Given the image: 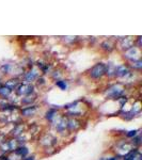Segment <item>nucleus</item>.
I'll list each match as a JSON object with an SVG mask.
<instances>
[{
	"instance_id": "nucleus-1",
	"label": "nucleus",
	"mask_w": 142,
	"mask_h": 160,
	"mask_svg": "<svg viewBox=\"0 0 142 160\" xmlns=\"http://www.w3.org/2000/svg\"><path fill=\"white\" fill-rule=\"evenodd\" d=\"M105 94L106 97H108L109 99H120L125 94V87H124L122 82L113 83L106 89Z\"/></svg>"
},
{
	"instance_id": "nucleus-2",
	"label": "nucleus",
	"mask_w": 142,
	"mask_h": 160,
	"mask_svg": "<svg viewBox=\"0 0 142 160\" xmlns=\"http://www.w3.org/2000/svg\"><path fill=\"white\" fill-rule=\"evenodd\" d=\"M87 75L91 80L97 81L100 80L103 77L106 76V64L103 62H99L95 65H93L89 71L87 72Z\"/></svg>"
},
{
	"instance_id": "nucleus-3",
	"label": "nucleus",
	"mask_w": 142,
	"mask_h": 160,
	"mask_svg": "<svg viewBox=\"0 0 142 160\" xmlns=\"http://www.w3.org/2000/svg\"><path fill=\"white\" fill-rule=\"evenodd\" d=\"M58 143V139L57 137L50 135V133H44L38 139V144L41 146H43V148L45 151L48 149H55V146Z\"/></svg>"
},
{
	"instance_id": "nucleus-4",
	"label": "nucleus",
	"mask_w": 142,
	"mask_h": 160,
	"mask_svg": "<svg viewBox=\"0 0 142 160\" xmlns=\"http://www.w3.org/2000/svg\"><path fill=\"white\" fill-rule=\"evenodd\" d=\"M34 86L32 83H25V82H20L19 86L15 89V94L18 97L23 96H29V95L34 94Z\"/></svg>"
},
{
	"instance_id": "nucleus-5",
	"label": "nucleus",
	"mask_w": 142,
	"mask_h": 160,
	"mask_svg": "<svg viewBox=\"0 0 142 160\" xmlns=\"http://www.w3.org/2000/svg\"><path fill=\"white\" fill-rule=\"evenodd\" d=\"M122 53H123V58L127 61V63L141 60V48H138L136 46H133L131 48L124 51Z\"/></svg>"
},
{
	"instance_id": "nucleus-6",
	"label": "nucleus",
	"mask_w": 142,
	"mask_h": 160,
	"mask_svg": "<svg viewBox=\"0 0 142 160\" xmlns=\"http://www.w3.org/2000/svg\"><path fill=\"white\" fill-rule=\"evenodd\" d=\"M118 46V48L120 49L122 52L128 50L129 48H131L133 46H135V38L131 37H124L119 38L118 43H115V47Z\"/></svg>"
},
{
	"instance_id": "nucleus-7",
	"label": "nucleus",
	"mask_w": 142,
	"mask_h": 160,
	"mask_svg": "<svg viewBox=\"0 0 142 160\" xmlns=\"http://www.w3.org/2000/svg\"><path fill=\"white\" fill-rule=\"evenodd\" d=\"M99 49L104 53H111L115 49V41L111 38H106L99 44Z\"/></svg>"
},
{
	"instance_id": "nucleus-8",
	"label": "nucleus",
	"mask_w": 142,
	"mask_h": 160,
	"mask_svg": "<svg viewBox=\"0 0 142 160\" xmlns=\"http://www.w3.org/2000/svg\"><path fill=\"white\" fill-rule=\"evenodd\" d=\"M131 69L128 68L127 64H120L115 66L114 78H127V76L130 74Z\"/></svg>"
},
{
	"instance_id": "nucleus-9",
	"label": "nucleus",
	"mask_w": 142,
	"mask_h": 160,
	"mask_svg": "<svg viewBox=\"0 0 142 160\" xmlns=\"http://www.w3.org/2000/svg\"><path fill=\"white\" fill-rule=\"evenodd\" d=\"M38 77H40V73H38V68H30L28 72L24 73V82L25 83H32L33 81H35Z\"/></svg>"
},
{
	"instance_id": "nucleus-10",
	"label": "nucleus",
	"mask_w": 142,
	"mask_h": 160,
	"mask_svg": "<svg viewBox=\"0 0 142 160\" xmlns=\"http://www.w3.org/2000/svg\"><path fill=\"white\" fill-rule=\"evenodd\" d=\"M20 114L23 118H32L33 115L37 114L38 112V106L31 105V106H26V107L19 109Z\"/></svg>"
},
{
	"instance_id": "nucleus-11",
	"label": "nucleus",
	"mask_w": 142,
	"mask_h": 160,
	"mask_svg": "<svg viewBox=\"0 0 142 160\" xmlns=\"http://www.w3.org/2000/svg\"><path fill=\"white\" fill-rule=\"evenodd\" d=\"M81 120L76 118H68V131H77L81 129Z\"/></svg>"
},
{
	"instance_id": "nucleus-12",
	"label": "nucleus",
	"mask_w": 142,
	"mask_h": 160,
	"mask_svg": "<svg viewBox=\"0 0 142 160\" xmlns=\"http://www.w3.org/2000/svg\"><path fill=\"white\" fill-rule=\"evenodd\" d=\"M23 133H24V124L23 123H16L10 131V136L12 138H18Z\"/></svg>"
},
{
	"instance_id": "nucleus-13",
	"label": "nucleus",
	"mask_w": 142,
	"mask_h": 160,
	"mask_svg": "<svg viewBox=\"0 0 142 160\" xmlns=\"http://www.w3.org/2000/svg\"><path fill=\"white\" fill-rule=\"evenodd\" d=\"M19 83H20L19 78H17V77H12V78L8 79L7 81L4 82L3 86L7 87L8 89H10L13 92V91H15V89H16V88L19 86Z\"/></svg>"
},
{
	"instance_id": "nucleus-14",
	"label": "nucleus",
	"mask_w": 142,
	"mask_h": 160,
	"mask_svg": "<svg viewBox=\"0 0 142 160\" xmlns=\"http://www.w3.org/2000/svg\"><path fill=\"white\" fill-rule=\"evenodd\" d=\"M56 130L59 133H64L65 130H68V118H61L58 124L56 125Z\"/></svg>"
},
{
	"instance_id": "nucleus-15",
	"label": "nucleus",
	"mask_w": 142,
	"mask_h": 160,
	"mask_svg": "<svg viewBox=\"0 0 142 160\" xmlns=\"http://www.w3.org/2000/svg\"><path fill=\"white\" fill-rule=\"evenodd\" d=\"M13 153L16 155L17 157H19L20 159H24L25 157H27V155L29 154V149L26 148L25 145H18L13 151Z\"/></svg>"
},
{
	"instance_id": "nucleus-16",
	"label": "nucleus",
	"mask_w": 142,
	"mask_h": 160,
	"mask_svg": "<svg viewBox=\"0 0 142 160\" xmlns=\"http://www.w3.org/2000/svg\"><path fill=\"white\" fill-rule=\"evenodd\" d=\"M15 64H12L11 62H3L0 64V73L2 75H9L14 68Z\"/></svg>"
},
{
	"instance_id": "nucleus-17",
	"label": "nucleus",
	"mask_w": 142,
	"mask_h": 160,
	"mask_svg": "<svg viewBox=\"0 0 142 160\" xmlns=\"http://www.w3.org/2000/svg\"><path fill=\"white\" fill-rule=\"evenodd\" d=\"M37 97H38L37 94H32V95H29V96H25V97H23L22 100H20V104L24 106V107H26V106L34 105V102L37 100Z\"/></svg>"
},
{
	"instance_id": "nucleus-18",
	"label": "nucleus",
	"mask_w": 142,
	"mask_h": 160,
	"mask_svg": "<svg viewBox=\"0 0 142 160\" xmlns=\"http://www.w3.org/2000/svg\"><path fill=\"white\" fill-rule=\"evenodd\" d=\"M115 66L114 64L109 63V64H106V76L108 78H114V73H115Z\"/></svg>"
},
{
	"instance_id": "nucleus-19",
	"label": "nucleus",
	"mask_w": 142,
	"mask_h": 160,
	"mask_svg": "<svg viewBox=\"0 0 142 160\" xmlns=\"http://www.w3.org/2000/svg\"><path fill=\"white\" fill-rule=\"evenodd\" d=\"M56 115H57L56 108H49L45 113V118H46V121H48V122H53V121L55 120Z\"/></svg>"
},
{
	"instance_id": "nucleus-20",
	"label": "nucleus",
	"mask_w": 142,
	"mask_h": 160,
	"mask_svg": "<svg viewBox=\"0 0 142 160\" xmlns=\"http://www.w3.org/2000/svg\"><path fill=\"white\" fill-rule=\"evenodd\" d=\"M12 94V91L10 89H8L7 87H4L3 84H2L1 87H0V97H1L2 99H7L9 98L10 96H11Z\"/></svg>"
},
{
	"instance_id": "nucleus-21",
	"label": "nucleus",
	"mask_w": 142,
	"mask_h": 160,
	"mask_svg": "<svg viewBox=\"0 0 142 160\" xmlns=\"http://www.w3.org/2000/svg\"><path fill=\"white\" fill-rule=\"evenodd\" d=\"M62 76H63V73H62V71H60V69H53L50 73V77L53 79H55L56 81L57 80H60Z\"/></svg>"
},
{
	"instance_id": "nucleus-22",
	"label": "nucleus",
	"mask_w": 142,
	"mask_h": 160,
	"mask_svg": "<svg viewBox=\"0 0 142 160\" xmlns=\"http://www.w3.org/2000/svg\"><path fill=\"white\" fill-rule=\"evenodd\" d=\"M55 84H56V87H58L59 89L62 90V91H65L66 89H68V83H66V81L65 80H57V81L55 82Z\"/></svg>"
},
{
	"instance_id": "nucleus-23",
	"label": "nucleus",
	"mask_w": 142,
	"mask_h": 160,
	"mask_svg": "<svg viewBox=\"0 0 142 160\" xmlns=\"http://www.w3.org/2000/svg\"><path fill=\"white\" fill-rule=\"evenodd\" d=\"M10 122H11V120L9 118V115H1L0 117V127L7 126Z\"/></svg>"
},
{
	"instance_id": "nucleus-24",
	"label": "nucleus",
	"mask_w": 142,
	"mask_h": 160,
	"mask_svg": "<svg viewBox=\"0 0 142 160\" xmlns=\"http://www.w3.org/2000/svg\"><path fill=\"white\" fill-rule=\"evenodd\" d=\"M141 144V137L140 135H137L135 138H133V141H131V145L136 146V148H138Z\"/></svg>"
},
{
	"instance_id": "nucleus-25",
	"label": "nucleus",
	"mask_w": 142,
	"mask_h": 160,
	"mask_svg": "<svg viewBox=\"0 0 142 160\" xmlns=\"http://www.w3.org/2000/svg\"><path fill=\"white\" fill-rule=\"evenodd\" d=\"M37 83H38V87L42 88V87H44V86H46V84H47V81H46V79H45V77H44V76H40L37 79Z\"/></svg>"
},
{
	"instance_id": "nucleus-26",
	"label": "nucleus",
	"mask_w": 142,
	"mask_h": 160,
	"mask_svg": "<svg viewBox=\"0 0 142 160\" xmlns=\"http://www.w3.org/2000/svg\"><path fill=\"white\" fill-rule=\"evenodd\" d=\"M138 131L139 130H130V131H127V132H126V137H127V138H135V137L138 135Z\"/></svg>"
},
{
	"instance_id": "nucleus-27",
	"label": "nucleus",
	"mask_w": 142,
	"mask_h": 160,
	"mask_svg": "<svg viewBox=\"0 0 142 160\" xmlns=\"http://www.w3.org/2000/svg\"><path fill=\"white\" fill-rule=\"evenodd\" d=\"M22 160H35V157H34V155H32V156H29V157H25V158Z\"/></svg>"
},
{
	"instance_id": "nucleus-28",
	"label": "nucleus",
	"mask_w": 142,
	"mask_h": 160,
	"mask_svg": "<svg viewBox=\"0 0 142 160\" xmlns=\"http://www.w3.org/2000/svg\"><path fill=\"white\" fill-rule=\"evenodd\" d=\"M0 160H11L9 156H6V155H2L1 157H0Z\"/></svg>"
},
{
	"instance_id": "nucleus-29",
	"label": "nucleus",
	"mask_w": 142,
	"mask_h": 160,
	"mask_svg": "<svg viewBox=\"0 0 142 160\" xmlns=\"http://www.w3.org/2000/svg\"><path fill=\"white\" fill-rule=\"evenodd\" d=\"M107 160H118V156H115V157H111V158H108Z\"/></svg>"
},
{
	"instance_id": "nucleus-30",
	"label": "nucleus",
	"mask_w": 142,
	"mask_h": 160,
	"mask_svg": "<svg viewBox=\"0 0 142 160\" xmlns=\"http://www.w3.org/2000/svg\"><path fill=\"white\" fill-rule=\"evenodd\" d=\"M2 86V83H1V82H0V87H1Z\"/></svg>"
}]
</instances>
